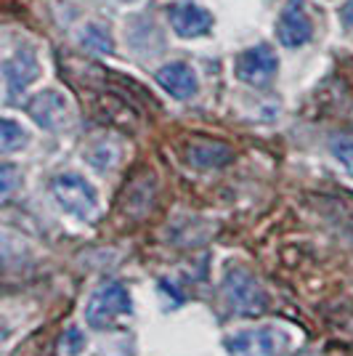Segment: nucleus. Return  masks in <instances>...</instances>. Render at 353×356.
I'll return each mask as SVG.
<instances>
[{"mask_svg":"<svg viewBox=\"0 0 353 356\" xmlns=\"http://www.w3.org/2000/svg\"><path fill=\"white\" fill-rule=\"evenodd\" d=\"M51 194L64 213H69L80 221H90L99 210V194L93 184L77 173H61L51 181Z\"/></svg>","mask_w":353,"mask_h":356,"instance_id":"f257e3e1","label":"nucleus"},{"mask_svg":"<svg viewBox=\"0 0 353 356\" xmlns=\"http://www.w3.org/2000/svg\"><path fill=\"white\" fill-rule=\"evenodd\" d=\"M157 83L162 86L165 93H170L173 99L178 102H189L197 96V90H199V80H197V72H194L189 64H183V61H170V64H165L157 70Z\"/></svg>","mask_w":353,"mask_h":356,"instance_id":"9d476101","label":"nucleus"},{"mask_svg":"<svg viewBox=\"0 0 353 356\" xmlns=\"http://www.w3.org/2000/svg\"><path fill=\"white\" fill-rule=\"evenodd\" d=\"M3 77L8 86V96H19L30 88L32 83L40 77V61L32 48H16L8 59L3 61Z\"/></svg>","mask_w":353,"mask_h":356,"instance_id":"1a4fd4ad","label":"nucleus"},{"mask_svg":"<svg viewBox=\"0 0 353 356\" xmlns=\"http://www.w3.org/2000/svg\"><path fill=\"white\" fill-rule=\"evenodd\" d=\"M131 312H133V300L128 287L120 282H106L88 298L85 322L93 330H106V327L117 325L120 319L128 316Z\"/></svg>","mask_w":353,"mask_h":356,"instance_id":"7ed1b4c3","label":"nucleus"},{"mask_svg":"<svg viewBox=\"0 0 353 356\" xmlns=\"http://www.w3.org/2000/svg\"><path fill=\"white\" fill-rule=\"evenodd\" d=\"M313 35V24L303 0H287L277 22V38L284 48H300Z\"/></svg>","mask_w":353,"mask_h":356,"instance_id":"0eeeda50","label":"nucleus"},{"mask_svg":"<svg viewBox=\"0 0 353 356\" xmlns=\"http://www.w3.org/2000/svg\"><path fill=\"white\" fill-rule=\"evenodd\" d=\"M80 40H83L85 48L96 51V54H112V51H115L109 32L104 30V27H99V24H88L85 30L80 32Z\"/></svg>","mask_w":353,"mask_h":356,"instance_id":"ddd939ff","label":"nucleus"},{"mask_svg":"<svg viewBox=\"0 0 353 356\" xmlns=\"http://www.w3.org/2000/svg\"><path fill=\"white\" fill-rule=\"evenodd\" d=\"M223 298L229 303V309L242 316H261L268 306L265 290L261 287V282L252 277L250 271L245 268H229L223 277Z\"/></svg>","mask_w":353,"mask_h":356,"instance_id":"f03ea898","label":"nucleus"},{"mask_svg":"<svg viewBox=\"0 0 353 356\" xmlns=\"http://www.w3.org/2000/svg\"><path fill=\"white\" fill-rule=\"evenodd\" d=\"M170 27L178 38H202L213 30V14L207 11L205 6L194 3V0H178L170 6Z\"/></svg>","mask_w":353,"mask_h":356,"instance_id":"6e6552de","label":"nucleus"},{"mask_svg":"<svg viewBox=\"0 0 353 356\" xmlns=\"http://www.w3.org/2000/svg\"><path fill=\"white\" fill-rule=\"evenodd\" d=\"M27 141H30L27 131L19 122H14L11 118H3V122H0V149H3V154H11L16 149H22Z\"/></svg>","mask_w":353,"mask_h":356,"instance_id":"f8f14e48","label":"nucleus"},{"mask_svg":"<svg viewBox=\"0 0 353 356\" xmlns=\"http://www.w3.org/2000/svg\"><path fill=\"white\" fill-rule=\"evenodd\" d=\"M287 332L277 327H261L250 332H239L234 338L226 341V348L231 356H277L287 348Z\"/></svg>","mask_w":353,"mask_h":356,"instance_id":"423d86ee","label":"nucleus"},{"mask_svg":"<svg viewBox=\"0 0 353 356\" xmlns=\"http://www.w3.org/2000/svg\"><path fill=\"white\" fill-rule=\"evenodd\" d=\"M277 72H279V59H277V51L268 43L245 48L234 61L236 80H242L245 86H252V88L268 86L277 77Z\"/></svg>","mask_w":353,"mask_h":356,"instance_id":"20e7f679","label":"nucleus"},{"mask_svg":"<svg viewBox=\"0 0 353 356\" xmlns=\"http://www.w3.org/2000/svg\"><path fill=\"white\" fill-rule=\"evenodd\" d=\"M329 149L338 157V163L345 168V173L353 178V138H348V136H335L329 141Z\"/></svg>","mask_w":353,"mask_h":356,"instance_id":"4468645a","label":"nucleus"},{"mask_svg":"<svg viewBox=\"0 0 353 356\" xmlns=\"http://www.w3.org/2000/svg\"><path fill=\"white\" fill-rule=\"evenodd\" d=\"M0 176H3V197H8L11 189H14V168L11 165H3Z\"/></svg>","mask_w":353,"mask_h":356,"instance_id":"2eb2a0df","label":"nucleus"},{"mask_svg":"<svg viewBox=\"0 0 353 356\" xmlns=\"http://www.w3.org/2000/svg\"><path fill=\"white\" fill-rule=\"evenodd\" d=\"M27 112L30 118L45 128V131H64L69 122H72V106L69 99L54 88H45L40 93H35L30 102H27Z\"/></svg>","mask_w":353,"mask_h":356,"instance_id":"39448f33","label":"nucleus"},{"mask_svg":"<svg viewBox=\"0 0 353 356\" xmlns=\"http://www.w3.org/2000/svg\"><path fill=\"white\" fill-rule=\"evenodd\" d=\"M231 157H234V152L221 144V141H197L189 147V163L194 168H223L226 163H231Z\"/></svg>","mask_w":353,"mask_h":356,"instance_id":"9b49d317","label":"nucleus"}]
</instances>
